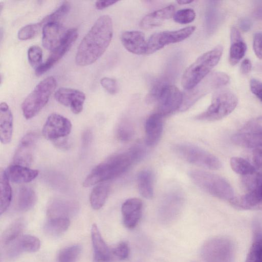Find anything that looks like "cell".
Returning a JSON list of instances; mask_svg holds the SVG:
<instances>
[{
    "label": "cell",
    "instance_id": "cell-11",
    "mask_svg": "<svg viewBox=\"0 0 262 262\" xmlns=\"http://www.w3.org/2000/svg\"><path fill=\"white\" fill-rule=\"evenodd\" d=\"M234 250L232 242L227 237L220 236L206 241L201 254L205 262H232Z\"/></svg>",
    "mask_w": 262,
    "mask_h": 262
},
{
    "label": "cell",
    "instance_id": "cell-53",
    "mask_svg": "<svg viewBox=\"0 0 262 262\" xmlns=\"http://www.w3.org/2000/svg\"><path fill=\"white\" fill-rule=\"evenodd\" d=\"M251 25L252 24L250 20L247 18L243 19L240 22V27L241 29L246 32L250 29Z\"/></svg>",
    "mask_w": 262,
    "mask_h": 262
},
{
    "label": "cell",
    "instance_id": "cell-12",
    "mask_svg": "<svg viewBox=\"0 0 262 262\" xmlns=\"http://www.w3.org/2000/svg\"><path fill=\"white\" fill-rule=\"evenodd\" d=\"M232 141L246 148H262V117L249 120L232 136Z\"/></svg>",
    "mask_w": 262,
    "mask_h": 262
},
{
    "label": "cell",
    "instance_id": "cell-41",
    "mask_svg": "<svg viewBox=\"0 0 262 262\" xmlns=\"http://www.w3.org/2000/svg\"><path fill=\"white\" fill-rule=\"evenodd\" d=\"M70 9V3L68 2H64L53 12L45 17L40 21L43 26L48 22H59L60 19L68 13Z\"/></svg>",
    "mask_w": 262,
    "mask_h": 262
},
{
    "label": "cell",
    "instance_id": "cell-25",
    "mask_svg": "<svg viewBox=\"0 0 262 262\" xmlns=\"http://www.w3.org/2000/svg\"><path fill=\"white\" fill-rule=\"evenodd\" d=\"M91 238L94 249V262H109L113 258L112 249H110L102 238L96 224L91 228Z\"/></svg>",
    "mask_w": 262,
    "mask_h": 262
},
{
    "label": "cell",
    "instance_id": "cell-31",
    "mask_svg": "<svg viewBox=\"0 0 262 262\" xmlns=\"http://www.w3.org/2000/svg\"><path fill=\"white\" fill-rule=\"evenodd\" d=\"M37 197L35 191L30 187L23 186L18 191L16 206L21 211H26L31 209L35 204Z\"/></svg>",
    "mask_w": 262,
    "mask_h": 262
},
{
    "label": "cell",
    "instance_id": "cell-3",
    "mask_svg": "<svg viewBox=\"0 0 262 262\" xmlns=\"http://www.w3.org/2000/svg\"><path fill=\"white\" fill-rule=\"evenodd\" d=\"M223 52L222 45H217L199 57L185 71L181 84L186 91L194 88L202 81L218 63Z\"/></svg>",
    "mask_w": 262,
    "mask_h": 262
},
{
    "label": "cell",
    "instance_id": "cell-38",
    "mask_svg": "<svg viewBox=\"0 0 262 262\" xmlns=\"http://www.w3.org/2000/svg\"><path fill=\"white\" fill-rule=\"evenodd\" d=\"M81 252V247L78 245H72L62 249L57 256L58 262H76Z\"/></svg>",
    "mask_w": 262,
    "mask_h": 262
},
{
    "label": "cell",
    "instance_id": "cell-9",
    "mask_svg": "<svg viewBox=\"0 0 262 262\" xmlns=\"http://www.w3.org/2000/svg\"><path fill=\"white\" fill-rule=\"evenodd\" d=\"M229 81V76L224 73L215 72L208 75L194 88L186 91L183 94L180 111L187 110L204 95L214 89L227 84Z\"/></svg>",
    "mask_w": 262,
    "mask_h": 262
},
{
    "label": "cell",
    "instance_id": "cell-37",
    "mask_svg": "<svg viewBox=\"0 0 262 262\" xmlns=\"http://www.w3.org/2000/svg\"><path fill=\"white\" fill-rule=\"evenodd\" d=\"M247 45L243 39L231 41L229 61L231 65L236 64L245 56Z\"/></svg>",
    "mask_w": 262,
    "mask_h": 262
},
{
    "label": "cell",
    "instance_id": "cell-30",
    "mask_svg": "<svg viewBox=\"0 0 262 262\" xmlns=\"http://www.w3.org/2000/svg\"><path fill=\"white\" fill-rule=\"evenodd\" d=\"M12 200V189L6 170L0 171V214L9 207Z\"/></svg>",
    "mask_w": 262,
    "mask_h": 262
},
{
    "label": "cell",
    "instance_id": "cell-50",
    "mask_svg": "<svg viewBox=\"0 0 262 262\" xmlns=\"http://www.w3.org/2000/svg\"><path fill=\"white\" fill-rule=\"evenodd\" d=\"M92 137L91 130L88 129L85 130L82 135V146L83 147H86L90 144Z\"/></svg>",
    "mask_w": 262,
    "mask_h": 262
},
{
    "label": "cell",
    "instance_id": "cell-40",
    "mask_svg": "<svg viewBox=\"0 0 262 262\" xmlns=\"http://www.w3.org/2000/svg\"><path fill=\"white\" fill-rule=\"evenodd\" d=\"M42 27L43 25L41 21L24 26L19 30L17 37L21 40L31 39L39 32Z\"/></svg>",
    "mask_w": 262,
    "mask_h": 262
},
{
    "label": "cell",
    "instance_id": "cell-19",
    "mask_svg": "<svg viewBox=\"0 0 262 262\" xmlns=\"http://www.w3.org/2000/svg\"><path fill=\"white\" fill-rule=\"evenodd\" d=\"M67 30L59 22L46 23L42 29V45L46 49L52 51L61 41Z\"/></svg>",
    "mask_w": 262,
    "mask_h": 262
},
{
    "label": "cell",
    "instance_id": "cell-2",
    "mask_svg": "<svg viewBox=\"0 0 262 262\" xmlns=\"http://www.w3.org/2000/svg\"><path fill=\"white\" fill-rule=\"evenodd\" d=\"M136 161L129 148L114 155L94 167L83 182L84 187L117 178L124 173Z\"/></svg>",
    "mask_w": 262,
    "mask_h": 262
},
{
    "label": "cell",
    "instance_id": "cell-32",
    "mask_svg": "<svg viewBox=\"0 0 262 262\" xmlns=\"http://www.w3.org/2000/svg\"><path fill=\"white\" fill-rule=\"evenodd\" d=\"M70 224L69 219H49L45 223L43 230L45 233L50 236H59L64 233Z\"/></svg>",
    "mask_w": 262,
    "mask_h": 262
},
{
    "label": "cell",
    "instance_id": "cell-51",
    "mask_svg": "<svg viewBox=\"0 0 262 262\" xmlns=\"http://www.w3.org/2000/svg\"><path fill=\"white\" fill-rule=\"evenodd\" d=\"M252 69L251 61L248 59H245L242 62L241 66V72L243 74L249 73Z\"/></svg>",
    "mask_w": 262,
    "mask_h": 262
},
{
    "label": "cell",
    "instance_id": "cell-1",
    "mask_svg": "<svg viewBox=\"0 0 262 262\" xmlns=\"http://www.w3.org/2000/svg\"><path fill=\"white\" fill-rule=\"evenodd\" d=\"M113 35L111 17L100 16L81 40L75 56L76 63L83 67L95 62L106 51Z\"/></svg>",
    "mask_w": 262,
    "mask_h": 262
},
{
    "label": "cell",
    "instance_id": "cell-16",
    "mask_svg": "<svg viewBox=\"0 0 262 262\" xmlns=\"http://www.w3.org/2000/svg\"><path fill=\"white\" fill-rule=\"evenodd\" d=\"M38 135L35 132L26 134L21 139L16 149L13 164L28 167L31 165Z\"/></svg>",
    "mask_w": 262,
    "mask_h": 262
},
{
    "label": "cell",
    "instance_id": "cell-20",
    "mask_svg": "<svg viewBox=\"0 0 262 262\" xmlns=\"http://www.w3.org/2000/svg\"><path fill=\"white\" fill-rule=\"evenodd\" d=\"M142 202L138 198L126 200L121 207L123 223L128 229L134 228L138 224L142 214Z\"/></svg>",
    "mask_w": 262,
    "mask_h": 262
},
{
    "label": "cell",
    "instance_id": "cell-39",
    "mask_svg": "<svg viewBox=\"0 0 262 262\" xmlns=\"http://www.w3.org/2000/svg\"><path fill=\"white\" fill-rule=\"evenodd\" d=\"M116 134L119 140L122 142H127L130 140L134 136V127L128 120H122L117 126Z\"/></svg>",
    "mask_w": 262,
    "mask_h": 262
},
{
    "label": "cell",
    "instance_id": "cell-45",
    "mask_svg": "<svg viewBox=\"0 0 262 262\" xmlns=\"http://www.w3.org/2000/svg\"><path fill=\"white\" fill-rule=\"evenodd\" d=\"M100 84L111 94H115L117 92V84L116 81L114 79L109 77H103L100 80Z\"/></svg>",
    "mask_w": 262,
    "mask_h": 262
},
{
    "label": "cell",
    "instance_id": "cell-44",
    "mask_svg": "<svg viewBox=\"0 0 262 262\" xmlns=\"http://www.w3.org/2000/svg\"><path fill=\"white\" fill-rule=\"evenodd\" d=\"M112 253L114 257L119 259L124 260L129 255V247L126 242H121L116 247L112 249Z\"/></svg>",
    "mask_w": 262,
    "mask_h": 262
},
{
    "label": "cell",
    "instance_id": "cell-35",
    "mask_svg": "<svg viewBox=\"0 0 262 262\" xmlns=\"http://www.w3.org/2000/svg\"><path fill=\"white\" fill-rule=\"evenodd\" d=\"M25 223L23 219H19L12 222L4 231L2 237L5 245H9L17 239L23 232Z\"/></svg>",
    "mask_w": 262,
    "mask_h": 262
},
{
    "label": "cell",
    "instance_id": "cell-49",
    "mask_svg": "<svg viewBox=\"0 0 262 262\" xmlns=\"http://www.w3.org/2000/svg\"><path fill=\"white\" fill-rule=\"evenodd\" d=\"M118 1L114 0H100L95 3V7L98 10H102L112 6Z\"/></svg>",
    "mask_w": 262,
    "mask_h": 262
},
{
    "label": "cell",
    "instance_id": "cell-14",
    "mask_svg": "<svg viewBox=\"0 0 262 262\" xmlns=\"http://www.w3.org/2000/svg\"><path fill=\"white\" fill-rule=\"evenodd\" d=\"M78 37L76 29H68L60 44L52 51L46 61L35 69L36 76H39L50 70L70 50Z\"/></svg>",
    "mask_w": 262,
    "mask_h": 262
},
{
    "label": "cell",
    "instance_id": "cell-5",
    "mask_svg": "<svg viewBox=\"0 0 262 262\" xmlns=\"http://www.w3.org/2000/svg\"><path fill=\"white\" fill-rule=\"evenodd\" d=\"M242 183L247 193L234 196L230 204L239 209L262 210V172L243 177Z\"/></svg>",
    "mask_w": 262,
    "mask_h": 262
},
{
    "label": "cell",
    "instance_id": "cell-36",
    "mask_svg": "<svg viewBox=\"0 0 262 262\" xmlns=\"http://www.w3.org/2000/svg\"><path fill=\"white\" fill-rule=\"evenodd\" d=\"M230 165L234 171L243 176L252 174L257 171L253 164L241 157H232L230 159Z\"/></svg>",
    "mask_w": 262,
    "mask_h": 262
},
{
    "label": "cell",
    "instance_id": "cell-4",
    "mask_svg": "<svg viewBox=\"0 0 262 262\" xmlns=\"http://www.w3.org/2000/svg\"><path fill=\"white\" fill-rule=\"evenodd\" d=\"M189 176L200 188L216 198L230 201L234 197L230 184L219 175L203 170H192L189 172Z\"/></svg>",
    "mask_w": 262,
    "mask_h": 262
},
{
    "label": "cell",
    "instance_id": "cell-17",
    "mask_svg": "<svg viewBox=\"0 0 262 262\" xmlns=\"http://www.w3.org/2000/svg\"><path fill=\"white\" fill-rule=\"evenodd\" d=\"M184 203L182 192L178 189H172L166 193L162 200L159 207V214L164 221H170L180 212Z\"/></svg>",
    "mask_w": 262,
    "mask_h": 262
},
{
    "label": "cell",
    "instance_id": "cell-54",
    "mask_svg": "<svg viewBox=\"0 0 262 262\" xmlns=\"http://www.w3.org/2000/svg\"><path fill=\"white\" fill-rule=\"evenodd\" d=\"M193 1L190 0H179L177 1V3L180 5L188 4L192 3Z\"/></svg>",
    "mask_w": 262,
    "mask_h": 262
},
{
    "label": "cell",
    "instance_id": "cell-13",
    "mask_svg": "<svg viewBox=\"0 0 262 262\" xmlns=\"http://www.w3.org/2000/svg\"><path fill=\"white\" fill-rule=\"evenodd\" d=\"M195 27L189 26L174 31H165L152 34L147 41L146 54H150L171 43L182 41L189 37Z\"/></svg>",
    "mask_w": 262,
    "mask_h": 262
},
{
    "label": "cell",
    "instance_id": "cell-47",
    "mask_svg": "<svg viewBox=\"0 0 262 262\" xmlns=\"http://www.w3.org/2000/svg\"><path fill=\"white\" fill-rule=\"evenodd\" d=\"M250 88L252 93L262 102V82L252 79L250 81Z\"/></svg>",
    "mask_w": 262,
    "mask_h": 262
},
{
    "label": "cell",
    "instance_id": "cell-15",
    "mask_svg": "<svg viewBox=\"0 0 262 262\" xmlns=\"http://www.w3.org/2000/svg\"><path fill=\"white\" fill-rule=\"evenodd\" d=\"M72 129V123L66 117L56 113L50 114L42 128L45 138L53 142L66 138Z\"/></svg>",
    "mask_w": 262,
    "mask_h": 262
},
{
    "label": "cell",
    "instance_id": "cell-24",
    "mask_svg": "<svg viewBox=\"0 0 262 262\" xmlns=\"http://www.w3.org/2000/svg\"><path fill=\"white\" fill-rule=\"evenodd\" d=\"M175 7L168 5L146 15L140 21V27L143 29H151L161 26L166 20L173 17Z\"/></svg>",
    "mask_w": 262,
    "mask_h": 262
},
{
    "label": "cell",
    "instance_id": "cell-22",
    "mask_svg": "<svg viewBox=\"0 0 262 262\" xmlns=\"http://www.w3.org/2000/svg\"><path fill=\"white\" fill-rule=\"evenodd\" d=\"M124 47L129 52L137 54H146L147 41L144 34L139 31H127L121 36Z\"/></svg>",
    "mask_w": 262,
    "mask_h": 262
},
{
    "label": "cell",
    "instance_id": "cell-6",
    "mask_svg": "<svg viewBox=\"0 0 262 262\" xmlns=\"http://www.w3.org/2000/svg\"><path fill=\"white\" fill-rule=\"evenodd\" d=\"M57 85L55 78L48 77L40 81L26 97L21 104L24 117L30 119L35 116L48 103Z\"/></svg>",
    "mask_w": 262,
    "mask_h": 262
},
{
    "label": "cell",
    "instance_id": "cell-52",
    "mask_svg": "<svg viewBox=\"0 0 262 262\" xmlns=\"http://www.w3.org/2000/svg\"><path fill=\"white\" fill-rule=\"evenodd\" d=\"M54 144L60 148L67 149L69 147L67 139L66 138H61L53 142Z\"/></svg>",
    "mask_w": 262,
    "mask_h": 262
},
{
    "label": "cell",
    "instance_id": "cell-33",
    "mask_svg": "<svg viewBox=\"0 0 262 262\" xmlns=\"http://www.w3.org/2000/svg\"><path fill=\"white\" fill-rule=\"evenodd\" d=\"M245 262H262V230L256 227Z\"/></svg>",
    "mask_w": 262,
    "mask_h": 262
},
{
    "label": "cell",
    "instance_id": "cell-42",
    "mask_svg": "<svg viewBox=\"0 0 262 262\" xmlns=\"http://www.w3.org/2000/svg\"><path fill=\"white\" fill-rule=\"evenodd\" d=\"M195 13L191 9L186 8L179 10L173 16L174 21L181 24H187L193 21L195 18Z\"/></svg>",
    "mask_w": 262,
    "mask_h": 262
},
{
    "label": "cell",
    "instance_id": "cell-26",
    "mask_svg": "<svg viewBox=\"0 0 262 262\" xmlns=\"http://www.w3.org/2000/svg\"><path fill=\"white\" fill-rule=\"evenodd\" d=\"M40 246V243L38 238L31 235H25L13 243L8 249L7 254L9 257L14 258L24 252H36Z\"/></svg>",
    "mask_w": 262,
    "mask_h": 262
},
{
    "label": "cell",
    "instance_id": "cell-8",
    "mask_svg": "<svg viewBox=\"0 0 262 262\" xmlns=\"http://www.w3.org/2000/svg\"><path fill=\"white\" fill-rule=\"evenodd\" d=\"M238 103L236 95L228 90L217 91L210 105L204 112L195 117L198 120L214 121L220 120L232 112Z\"/></svg>",
    "mask_w": 262,
    "mask_h": 262
},
{
    "label": "cell",
    "instance_id": "cell-28",
    "mask_svg": "<svg viewBox=\"0 0 262 262\" xmlns=\"http://www.w3.org/2000/svg\"><path fill=\"white\" fill-rule=\"evenodd\" d=\"M6 172L9 180L15 183L30 182L35 179L39 173L36 169L14 164L8 168Z\"/></svg>",
    "mask_w": 262,
    "mask_h": 262
},
{
    "label": "cell",
    "instance_id": "cell-34",
    "mask_svg": "<svg viewBox=\"0 0 262 262\" xmlns=\"http://www.w3.org/2000/svg\"><path fill=\"white\" fill-rule=\"evenodd\" d=\"M109 191L110 186L106 183L100 184L93 188L90 194V202L94 209H99L104 205Z\"/></svg>",
    "mask_w": 262,
    "mask_h": 262
},
{
    "label": "cell",
    "instance_id": "cell-48",
    "mask_svg": "<svg viewBox=\"0 0 262 262\" xmlns=\"http://www.w3.org/2000/svg\"><path fill=\"white\" fill-rule=\"evenodd\" d=\"M253 165L257 170L262 168V148L253 149L252 152Z\"/></svg>",
    "mask_w": 262,
    "mask_h": 262
},
{
    "label": "cell",
    "instance_id": "cell-23",
    "mask_svg": "<svg viewBox=\"0 0 262 262\" xmlns=\"http://www.w3.org/2000/svg\"><path fill=\"white\" fill-rule=\"evenodd\" d=\"M164 116L156 112L150 115L145 124V143L153 146L159 141L163 131Z\"/></svg>",
    "mask_w": 262,
    "mask_h": 262
},
{
    "label": "cell",
    "instance_id": "cell-43",
    "mask_svg": "<svg viewBox=\"0 0 262 262\" xmlns=\"http://www.w3.org/2000/svg\"><path fill=\"white\" fill-rule=\"evenodd\" d=\"M28 58L30 65L35 69L42 63V51L37 46H32L28 50Z\"/></svg>",
    "mask_w": 262,
    "mask_h": 262
},
{
    "label": "cell",
    "instance_id": "cell-21",
    "mask_svg": "<svg viewBox=\"0 0 262 262\" xmlns=\"http://www.w3.org/2000/svg\"><path fill=\"white\" fill-rule=\"evenodd\" d=\"M78 210L76 202L63 199H54L51 201L47 208L49 219L67 218L73 216Z\"/></svg>",
    "mask_w": 262,
    "mask_h": 262
},
{
    "label": "cell",
    "instance_id": "cell-27",
    "mask_svg": "<svg viewBox=\"0 0 262 262\" xmlns=\"http://www.w3.org/2000/svg\"><path fill=\"white\" fill-rule=\"evenodd\" d=\"M13 132V115L6 102L0 104V140L4 144L9 143Z\"/></svg>",
    "mask_w": 262,
    "mask_h": 262
},
{
    "label": "cell",
    "instance_id": "cell-10",
    "mask_svg": "<svg viewBox=\"0 0 262 262\" xmlns=\"http://www.w3.org/2000/svg\"><path fill=\"white\" fill-rule=\"evenodd\" d=\"M174 150L182 159L194 165L212 170L221 167L217 157L196 145L179 143L174 146Z\"/></svg>",
    "mask_w": 262,
    "mask_h": 262
},
{
    "label": "cell",
    "instance_id": "cell-29",
    "mask_svg": "<svg viewBox=\"0 0 262 262\" xmlns=\"http://www.w3.org/2000/svg\"><path fill=\"white\" fill-rule=\"evenodd\" d=\"M154 176L152 171L144 169L139 172L137 176V185L141 195L147 199H151L154 195Z\"/></svg>",
    "mask_w": 262,
    "mask_h": 262
},
{
    "label": "cell",
    "instance_id": "cell-18",
    "mask_svg": "<svg viewBox=\"0 0 262 262\" xmlns=\"http://www.w3.org/2000/svg\"><path fill=\"white\" fill-rule=\"evenodd\" d=\"M54 97L62 105L69 107L75 114H78L82 111L85 100V95L83 92L68 88L58 89L54 94Z\"/></svg>",
    "mask_w": 262,
    "mask_h": 262
},
{
    "label": "cell",
    "instance_id": "cell-46",
    "mask_svg": "<svg viewBox=\"0 0 262 262\" xmlns=\"http://www.w3.org/2000/svg\"><path fill=\"white\" fill-rule=\"evenodd\" d=\"M253 48L257 57L262 59V32H257L253 37Z\"/></svg>",
    "mask_w": 262,
    "mask_h": 262
},
{
    "label": "cell",
    "instance_id": "cell-7",
    "mask_svg": "<svg viewBox=\"0 0 262 262\" xmlns=\"http://www.w3.org/2000/svg\"><path fill=\"white\" fill-rule=\"evenodd\" d=\"M183 94L176 86L167 83H159L152 89L148 99L157 104L158 113L164 117L180 108Z\"/></svg>",
    "mask_w": 262,
    "mask_h": 262
}]
</instances>
